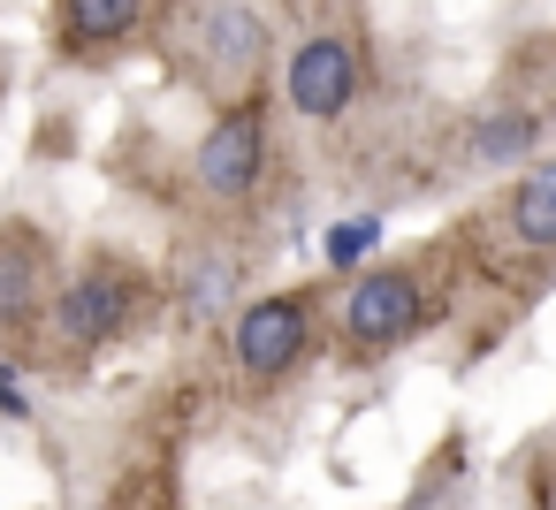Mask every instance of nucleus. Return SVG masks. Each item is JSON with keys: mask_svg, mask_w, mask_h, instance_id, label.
I'll return each mask as SVG.
<instances>
[{"mask_svg": "<svg viewBox=\"0 0 556 510\" xmlns=\"http://www.w3.org/2000/svg\"><path fill=\"white\" fill-rule=\"evenodd\" d=\"M267 168V115L260 107H229L206 138H199V183L214 199H244Z\"/></svg>", "mask_w": 556, "mask_h": 510, "instance_id": "obj_1", "label": "nucleus"}, {"mask_svg": "<svg viewBox=\"0 0 556 510\" xmlns=\"http://www.w3.org/2000/svg\"><path fill=\"white\" fill-rule=\"evenodd\" d=\"M351 92H358V62H351V47L343 39H305L298 54H290V107L298 115H313V123H336L343 107H351Z\"/></svg>", "mask_w": 556, "mask_h": 510, "instance_id": "obj_2", "label": "nucleus"}, {"mask_svg": "<svg viewBox=\"0 0 556 510\" xmlns=\"http://www.w3.org/2000/svg\"><path fill=\"white\" fill-rule=\"evenodd\" d=\"M305 335H313V320H305L298 297H260V305L237 313V358H244V373H260V381H275L282 366H298Z\"/></svg>", "mask_w": 556, "mask_h": 510, "instance_id": "obj_3", "label": "nucleus"}, {"mask_svg": "<svg viewBox=\"0 0 556 510\" xmlns=\"http://www.w3.org/2000/svg\"><path fill=\"white\" fill-rule=\"evenodd\" d=\"M343 328H351L358 343H404V335L419 328V290H412V275H389V267L358 275V290L343 297Z\"/></svg>", "mask_w": 556, "mask_h": 510, "instance_id": "obj_4", "label": "nucleus"}, {"mask_svg": "<svg viewBox=\"0 0 556 510\" xmlns=\"http://www.w3.org/2000/svg\"><path fill=\"white\" fill-rule=\"evenodd\" d=\"M123 320H130V282L123 275H77L70 297L54 305V328L70 343H108V335H123Z\"/></svg>", "mask_w": 556, "mask_h": 510, "instance_id": "obj_5", "label": "nucleus"}, {"mask_svg": "<svg viewBox=\"0 0 556 510\" xmlns=\"http://www.w3.org/2000/svg\"><path fill=\"white\" fill-rule=\"evenodd\" d=\"M510 229L526 244H556V161H541L518 191H510Z\"/></svg>", "mask_w": 556, "mask_h": 510, "instance_id": "obj_6", "label": "nucleus"}, {"mask_svg": "<svg viewBox=\"0 0 556 510\" xmlns=\"http://www.w3.org/2000/svg\"><path fill=\"white\" fill-rule=\"evenodd\" d=\"M62 16H70V39H85V47H108V39L138 31L146 0H62Z\"/></svg>", "mask_w": 556, "mask_h": 510, "instance_id": "obj_7", "label": "nucleus"}, {"mask_svg": "<svg viewBox=\"0 0 556 510\" xmlns=\"http://www.w3.org/2000/svg\"><path fill=\"white\" fill-rule=\"evenodd\" d=\"M39 297V275H31V252H16L9 237H0V320H24Z\"/></svg>", "mask_w": 556, "mask_h": 510, "instance_id": "obj_8", "label": "nucleus"}, {"mask_svg": "<svg viewBox=\"0 0 556 510\" xmlns=\"http://www.w3.org/2000/svg\"><path fill=\"white\" fill-rule=\"evenodd\" d=\"M526 145H533V115H495V123L472 130V153L480 161H518Z\"/></svg>", "mask_w": 556, "mask_h": 510, "instance_id": "obj_9", "label": "nucleus"}, {"mask_svg": "<svg viewBox=\"0 0 556 510\" xmlns=\"http://www.w3.org/2000/svg\"><path fill=\"white\" fill-rule=\"evenodd\" d=\"M374 237H381V214H358V221L328 229V259H336V267H358V259L374 252Z\"/></svg>", "mask_w": 556, "mask_h": 510, "instance_id": "obj_10", "label": "nucleus"}, {"mask_svg": "<svg viewBox=\"0 0 556 510\" xmlns=\"http://www.w3.org/2000/svg\"><path fill=\"white\" fill-rule=\"evenodd\" d=\"M0 411H16V419H24V388H16V373H0Z\"/></svg>", "mask_w": 556, "mask_h": 510, "instance_id": "obj_11", "label": "nucleus"}]
</instances>
